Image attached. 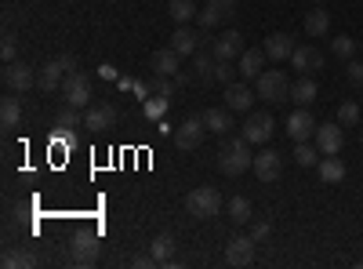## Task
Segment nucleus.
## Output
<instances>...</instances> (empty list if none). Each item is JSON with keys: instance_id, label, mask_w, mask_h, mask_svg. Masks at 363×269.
Returning <instances> with one entry per match:
<instances>
[{"instance_id": "34", "label": "nucleus", "mask_w": 363, "mask_h": 269, "mask_svg": "<svg viewBox=\"0 0 363 269\" xmlns=\"http://www.w3.org/2000/svg\"><path fill=\"white\" fill-rule=\"evenodd\" d=\"M320 149H316V142L309 146V142H298V149H294V164L298 168H313V164H320Z\"/></svg>"}, {"instance_id": "44", "label": "nucleus", "mask_w": 363, "mask_h": 269, "mask_svg": "<svg viewBox=\"0 0 363 269\" xmlns=\"http://www.w3.org/2000/svg\"><path fill=\"white\" fill-rule=\"evenodd\" d=\"M207 4H215L218 11H225V18L233 15V8H236V0H207Z\"/></svg>"}, {"instance_id": "15", "label": "nucleus", "mask_w": 363, "mask_h": 269, "mask_svg": "<svg viewBox=\"0 0 363 269\" xmlns=\"http://www.w3.org/2000/svg\"><path fill=\"white\" fill-rule=\"evenodd\" d=\"M255 175L262 178V182H277L280 178V153L277 149H262V153H255Z\"/></svg>"}, {"instance_id": "12", "label": "nucleus", "mask_w": 363, "mask_h": 269, "mask_svg": "<svg viewBox=\"0 0 363 269\" xmlns=\"http://www.w3.org/2000/svg\"><path fill=\"white\" fill-rule=\"evenodd\" d=\"M4 84L11 92H29V87L37 84V70L26 66V62H8L4 66Z\"/></svg>"}, {"instance_id": "41", "label": "nucleus", "mask_w": 363, "mask_h": 269, "mask_svg": "<svg viewBox=\"0 0 363 269\" xmlns=\"http://www.w3.org/2000/svg\"><path fill=\"white\" fill-rule=\"evenodd\" d=\"M345 73H349V84H352V87H363V62H352V58H349Z\"/></svg>"}, {"instance_id": "25", "label": "nucleus", "mask_w": 363, "mask_h": 269, "mask_svg": "<svg viewBox=\"0 0 363 269\" xmlns=\"http://www.w3.org/2000/svg\"><path fill=\"white\" fill-rule=\"evenodd\" d=\"M291 102L313 106V102H316V80H313V77H301L298 84H291Z\"/></svg>"}, {"instance_id": "36", "label": "nucleus", "mask_w": 363, "mask_h": 269, "mask_svg": "<svg viewBox=\"0 0 363 269\" xmlns=\"http://www.w3.org/2000/svg\"><path fill=\"white\" fill-rule=\"evenodd\" d=\"M167 109H171V99H160V95L145 99V116H149V121H164Z\"/></svg>"}, {"instance_id": "47", "label": "nucleus", "mask_w": 363, "mask_h": 269, "mask_svg": "<svg viewBox=\"0 0 363 269\" xmlns=\"http://www.w3.org/2000/svg\"><path fill=\"white\" fill-rule=\"evenodd\" d=\"M189 80H193V73H186V70H178V73H174V84H178V87H186Z\"/></svg>"}, {"instance_id": "6", "label": "nucleus", "mask_w": 363, "mask_h": 269, "mask_svg": "<svg viewBox=\"0 0 363 269\" xmlns=\"http://www.w3.org/2000/svg\"><path fill=\"white\" fill-rule=\"evenodd\" d=\"M244 37L236 33V29H225L218 40H211V55L215 58H225V62H240V55H244Z\"/></svg>"}, {"instance_id": "33", "label": "nucleus", "mask_w": 363, "mask_h": 269, "mask_svg": "<svg viewBox=\"0 0 363 269\" xmlns=\"http://www.w3.org/2000/svg\"><path fill=\"white\" fill-rule=\"evenodd\" d=\"M222 18H225V11H218L215 4H203V8L196 11V26H200V29H215V26H222Z\"/></svg>"}, {"instance_id": "22", "label": "nucleus", "mask_w": 363, "mask_h": 269, "mask_svg": "<svg viewBox=\"0 0 363 269\" xmlns=\"http://www.w3.org/2000/svg\"><path fill=\"white\" fill-rule=\"evenodd\" d=\"M265 58H269L265 48H247L244 55H240V77H247V80L258 77V73L265 70Z\"/></svg>"}, {"instance_id": "3", "label": "nucleus", "mask_w": 363, "mask_h": 269, "mask_svg": "<svg viewBox=\"0 0 363 269\" xmlns=\"http://www.w3.org/2000/svg\"><path fill=\"white\" fill-rule=\"evenodd\" d=\"M255 87H258V99H265V102L291 99V80L284 77V70H262L255 77Z\"/></svg>"}, {"instance_id": "7", "label": "nucleus", "mask_w": 363, "mask_h": 269, "mask_svg": "<svg viewBox=\"0 0 363 269\" xmlns=\"http://www.w3.org/2000/svg\"><path fill=\"white\" fill-rule=\"evenodd\" d=\"M313 142H316V149H320L323 157H335V153H342L345 128H342V124H320L316 135H313Z\"/></svg>"}, {"instance_id": "4", "label": "nucleus", "mask_w": 363, "mask_h": 269, "mask_svg": "<svg viewBox=\"0 0 363 269\" xmlns=\"http://www.w3.org/2000/svg\"><path fill=\"white\" fill-rule=\"evenodd\" d=\"M62 102L77 106V109H84L91 102V77L87 73H80V70L66 73V80H62Z\"/></svg>"}, {"instance_id": "40", "label": "nucleus", "mask_w": 363, "mask_h": 269, "mask_svg": "<svg viewBox=\"0 0 363 269\" xmlns=\"http://www.w3.org/2000/svg\"><path fill=\"white\" fill-rule=\"evenodd\" d=\"M0 55H4V66H8V62H15V55H18L15 33H4V44H0Z\"/></svg>"}, {"instance_id": "39", "label": "nucleus", "mask_w": 363, "mask_h": 269, "mask_svg": "<svg viewBox=\"0 0 363 269\" xmlns=\"http://www.w3.org/2000/svg\"><path fill=\"white\" fill-rule=\"evenodd\" d=\"M240 70H233V62H225V58H218L215 62V80H222V84H233V77H236Z\"/></svg>"}, {"instance_id": "9", "label": "nucleus", "mask_w": 363, "mask_h": 269, "mask_svg": "<svg viewBox=\"0 0 363 269\" xmlns=\"http://www.w3.org/2000/svg\"><path fill=\"white\" fill-rule=\"evenodd\" d=\"M255 236H244V233H236V236H229L225 241V262L229 265H247L251 258H255Z\"/></svg>"}, {"instance_id": "35", "label": "nucleus", "mask_w": 363, "mask_h": 269, "mask_svg": "<svg viewBox=\"0 0 363 269\" xmlns=\"http://www.w3.org/2000/svg\"><path fill=\"white\" fill-rule=\"evenodd\" d=\"M174 87H178V84H174L171 77H164V73H153V77H149V92L160 95V99H171Z\"/></svg>"}, {"instance_id": "17", "label": "nucleus", "mask_w": 363, "mask_h": 269, "mask_svg": "<svg viewBox=\"0 0 363 269\" xmlns=\"http://www.w3.org/2000/svg\"><path fill=\"white\" fill-rule=\"evenodd\" d=\"M113 124H116V109L113 106H87V113H84V128L87 131H106Z\"/></svg>"}, {"instance_id": "45", "label": "nucleus", "mask_w": 363, "mask_h": 269, "mask_svg": "<svg viewBox=\"0 0 363 269\" xmlns=\"http://www.w3.org/2000/svg\"><path fill=\"white\" fill-rule=\"evenodd\" d=\"M58 62H62V70H66V73H73V70H77V58H73V55H58Z\"/></svg>"}, {"instance_id": "32", "label": "nucleus", "mask_w": 363, "mask_h": 269, "mask_svg": "<svg viewBox=\"0 0 363 269\" xmlns=\"http://www.w3.org/2000/svg\"><path fill=\"white\" fill-rule=\"evenodd\" d=\"M22 121V106H18V99H4L0 102V124L4 128H15Z\"/></svg>"}, {"instance_id": "8", "label": "nucleus", "mask_w": 363, "mask_h": 269, "mask_svg": "<svg viewBox=\"0 0 363 269\" xmlns=\"http://www.w3.org/2000/svg\"><path fill=\"white\" fill-rule=\"evenodd\" d=\"M291 66H294L301 77H313L316 70H323V51L313 48V44H298L294 55H291Z\"/></svg>"}, {"instance_id": "28", "label": "nucleus", "mask_w": 363, "mask_h": 269, "mask_svg": "<svg viewBox=\"0 0 363 269\" xmlns=\"http://www.w3.org/2000/svg\"><path fill=\"white\" fill-rule=\"evenodd\" d=\"M215 62H218L215 55L196 51V55H193V77H196V80H215Z\"/></svg>"}, {"instance_id": "23", "label": "nucleus", "mask_w": 363, "mask_h": 269, "mask_svg": "<svg viewBox=\"0 0 363 269\" xmlns=\"http://www.w3.org/2000/svg\"><path fill=\"white\" fill-rule=\"evenodd\" d=\"M225 215H229L233 226H247V222H255V207H251L247 197H233L229 207H225Z\"/></svg>"}, {"instance_id": "18", "label": "nucleus", "mask_w": 363, "mask_h": 269, "mask_svg": "<svg viewBox=\"0 0 363 269\" xmlns=\"http://www.w3.org/2000/svg\"><path fill=\"white\" fill-rule=\"evenodd\" d=\"M251 102H255V92H251L247 84H225V106L233 113H247Z\"/></svg>"}, {"instance_id": "10", "label": "nucleus", "mask_w": 363, "mask_h": 269, "mask_svg": "<svg viewBox=\"0 0 363 269\" xmlns=\"http://www.w3.org/2000/svg\"><path fill=\"white\" fill-rule=\"evenodd\" d=\"M272 128H277V124H272L269 113H251L247 121H244V131H240V135H244L251 146H262V142L272 138Z\"/></svg>"}, {"instance_id": "30", "label": "nucleus", "mask_w": 363, "mask_h": 269, "mask_svg": "<svg viewBox=\"0 0 363 269\" xmlns=\"http://www.w3.org/2000/svg\"><path fill=\"white\" fill-rule=\"evenodd\" d=\"M149 251H153L157 265H164V262H171V255H174V241H171L167 233H160V236H153V244H149Z\"/></svg>"}, {"instance_id": "48", "label": "nucleus", "mask_w": 363, "mask_h": 269, "mask_svg": "<svg viewBox=\"0 0 363 269\" xmlns=\"http://www.w3.org/2000/svg\"><path fill=\"white\" fill-rule=\"evenodd\" d=\"M116 84H120V92H131V87H135V80H131V77H120Z\"/></svg>"}, {"instance_id": "24", "label": "nucleus", "mask_w": 363, "mask_h": 269, "mask_svg": "<svg viewBox=\"0 0 363 269\" xmlns=\"http://www.w3.org/2000/svg\"><path fill=\"white\" fill-rule=\"evenodd\" d=\"M316 171H320V178H323V182L327 186H335V182H342V178H345V160L335 153V157H323L320 164H316Z\"/></svg>"}, {"instance_id": "20", "label": "nucleus", "mask_w": 363, "mask_h": 269, "mask_svg": "<svg viewBox=\"0 0 363 269\" xmlns=\"http://www.w3.org/2000/svg\"><path fill=\"white\" fill-rule=\"evenodd\" d=\"M167 44H171L178 55H196V51H200V37H196V29H189V26H178L174 33L167 37Z\"/></svg>"}, {"instance_id": "38", "label": "nucleus", "mask_w": 363, "mask_h": 269, "mask_svg": "<svg viewBox=\"0 0 363 269\" xmlns=\"http://www.w3.org/2000/svg\"><path fill=\"white\" fill-rule=\"evenodd\" d=\"M330 51H335L338 58H345V62H349V58L356 55V44H352V37H345V33H342V37L330 40Z\"/></svg>"}, {"instance_id": "29", "label": "nucleus", "mask_w": 363, "mask_h": 269, "mask_svg": "<svg viewBox=\"0 0 363 269\" xmlns=\"http://www.w3.org/2000/svg\"><path fill=\"white\" fill-rule=\"evenodd\" d=\"M167 11H171V18H174L178 26H189V22L196 18V4H193V0H171Z\"/></svg>"}, {"instance_id": "2", "label": "nucleus", "mask_w": 363, "mask_h": 269, "mask_svg": "<svg viewBox=\"0 0 363 269\" xmlns=\"http://www.w3.org/2000/svg\"><path fill=\"white\" fill-rule=\"evenodd\" d=\"M186 212L193 219H215L222 212V193L215 186H196L189 197H186Z\"/></svg>"}, {"instance_id": "11", "label": "nucleus", "mask_w": 363, "mask_h": 269, "mask_svg": "<svg viewBox=\"0 0 363 269\" xmlns=\"http://www.w3.org/2000/svg\"><path fill=\"white\" fill-rule=\"evenodd\" d=\"M316 121H313V113L306 109V106H301V109H294L291 116H287V135L294 138V142H309L313 135H316Z\"/></svg>"}, {"instance_id": "5", "label": "nucleus", "mask_w": 363, "mask_h": 269, "mask_svg": "<svg viewBox=\"0 0 363 269\" xmlns=\"http://www.w3.org/2000/svg\"><path fill=\"white\" fill-rule=\"evenodd\" d=\"M69 258L77 265H95V258H99V236L95 233H77L69 241Z\"/></svg>"}, {"instance_id": "46", "label": "nucleus", "mask_w": 363, "mask_h": 269, "mask_svg": "<svg viewBox=\"0 0 363 269\" xmlns=\"http://www.w3.org/2000/svg\"><path fill=\"white\" fill-rule=\"evenodd\" d=\"M99 77H102V80H116V66H109V62L99 66Z\"/></svg>"}, {"instance_id": "27", "label": "nucleus", "mask_w": 363, "mask_h": 269, "mask_svg": "<svg viewBox=\"0 0 363 269\" xmlns=\"http://www.w3.org/2000/svg\"><path fill=\"white\" fill-rule=\"evenodd\" d=\"M327 29H330V15H327L323 8H316V11H309V15H306V33H309L313 40L327 37Z\"/></svg>"}, {"instance_id": "13", "label": "nucleus", "mask_w": 363, "mask_h": 269, "mask_svg": "<svg viewBox=\"0 0 363 269\" xmlns=\"http://www.w3.org/2000/svg\"><path fill=\"white\" fill-rule=\"evenodd\" d=\"M203 131H207L203 116H193V121H186L182 128H174V146L178 149H196L203 142Z\"/></svg>"}, {"instance_id": "26", "label": "nucleus", "mask_w": 363, "mask_h": 269, "mask_svg": "<svg viewBox=\"0 0 363 269\" xmlns=\"http://www.w3.org/2000/svg\"><path fill=\"white\" fill-rule=\"evenodd\" d=\"M55 128H58V135H73L80 128V109L77 106H62L55 113Z\"/></svg>"}, {"instance_id": "31", "label": "nucleus", "mask_w": 363, "mask_h": 269, "mask_svg": "<svg viewBox=\"0 0 363 269\" xmlns=\"http://www.w3.org/2000/svg\"><path fill=\"white\" fill-rule=\"evenodd\" d=\"M4 265H8V269H29V265H37V255L29 251V248H18V251H4Z\"/></svg>"}, {"instance_id": "16", "label": "nucleus", "mask_w": 363, "mask_h": 269, "mask_svg": "<svg viewBox=\"0 0 363 269\" xmlns=\"http://www.w3.org/2000/svg\"><path fill=\"white\" fill-rule=\"evenodd\" d=\"M149 70H153V73H164V77H174V73L182 70V55L167 44V48L153 51V58H149Z\"/></svg>"}, {"instance_id": "1", "label": "nucleus", "mask_w": 363, "mask_h": 269, "mask_svg": "<svg viewBox=\"0 0 363 269\" xmlns=\"http://www.w3.org/2000/svg\"><path fill=\"white\" fill-rule=\"evenodd\" d=\"M218 168H222L225 175H244V171H251V168H255L251 142H247L244 135H236V138L225 135V142H222V149H218Z\"/></svg>"}, {"instance_id": "19", "label": "nucleus", "mask_w": 363, "mask_h": 269, "mask_svg": "<svg viewBox=\"0 0 363 269\" xmlns=\"http://www.w3.org/2000/svg\"><path fill=\"white\" fill-rule=\"evenodd\" d=\"M203 124H207V131H215V135H229V128H236L229 106H211L203 113Z\"/></svg>"}, {"instance_id": "49", "label": "nucleus", "mask_w": 363, "mask_h": 269, "mask_svg": "<svg viewBox=\"0 0 363 269\" xmlns=\"http://www.w3.org/2000/svg\"><path fill=\"white\" fill-rule=\"evenodd\" d=\"M359 146H363V135H359Z\"/></svg>"}, {"instance_id": "14", "label": "nucleus", "mask_w": 363, "mask_h": 269, "mask_svg": "<svg viewBox=\"0 0 363 269\" xmlns=\"http://www.w3.org/2000/svg\"><path fill=\"white\" fill-rule=\"evenodd\" d=\"M62 80H66V70L58 58H51V62H44L37 70V87L40 92H62Z\"/></svg>"}, {"instance_id": "43", "label": "nucleus", "mask_w": 363, "mask_h": 269, "mask_svg": "<svg viewBox=\"0 0 363 269\" xmlns=\"http://www.w3.org/2000/svg\"><path fill=\"white\" fill-rule=\"evenodd\" d=\"M131 265H135V269H145V265H157V258H153V251H149V255H135Z\"/></svg>"}, {"instance_id": "21", "label": "nucleus", "mask_w": 363, "mask_h": 269, "mask_svg": "<svg viewBox=\"0 0 363 269\" xmlns=\"http://www.w3.org/2000/svg\"><path fill=\"white\" fill-rule=\"evenodd\" d=\"M294 37L291 33H272V37H265V55L269 58H277V62H284V58H291L294 55Z\"/></svg>"}, {"instance_id": "42", "label": "nucleus", "mask_w": 363, "mask_h": 269, "mask_svg": "<svg viewBox=\"0 0 363 269\" xmlns=\"http://www.w3.org/2000/svg\"><path fill=\"white\" fill-rule=\"evenodd\" d=\"M269 233H272V222H265V219H262V222H255V226H251V236H255V241H258V244H262V241H265V236H269Z\"/></svg>"}, {"instance_id": "37", "label": "nucleus", "mask_w": 363, "mask_h": 269, "mask_svg": "<svg viewBox=\"0 0 363 269\" xmlns=\"http://www.w3.org/2000/svg\"><path fill=\"white\" fill-rule=\"evenodd\" d=\"M338 124L342 128H356L359 124V106L356 102H342L338 106Z\"/></svg>"}]
</instances>
